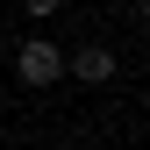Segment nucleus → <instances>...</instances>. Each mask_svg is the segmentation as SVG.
Instances as JSON below:
<instances>
[{"mask_svg":"<svg viewBox=\"0 0 150 150\" xmlns=\"http://www.w3.org/2000/svg\"><path fill=\"white\" fill-rule=\"evenodd\" d=\"M14 79L22 86H57L64 79V50L50 43V36H29V43L14 50Z\"/></svg>","mask_w":150,"mask_h":150,"instance_id":"1","label":"nucleus"},{"mask_svg":"<svg viewBox=\"0 0 150 150\" xmlns=\"http://www.w3.org/2000/svg\"><path fill=\"white\" fill-rule=\"evenodd\" d=\"M22 7H29V14H57V0H22Z\"/></svg>","mask_w":150,"mask_h":150,"instance_id":"3","label":"nucleus"},{"mask_svg":"<svg viewBox=\"0 0 150 150\" xmlns=\"http://www.w3.org/2000/svg\"><path fill=\"white\" fill-rule=\"evenodd\" d=\"M64 71H71L79 86H107V79H115V50H107V43H86V50H79Z\"/></svg>","mask_w":150,"mask_h":150,"instance_id":"2","label":"nucleus"}]
</instances>
